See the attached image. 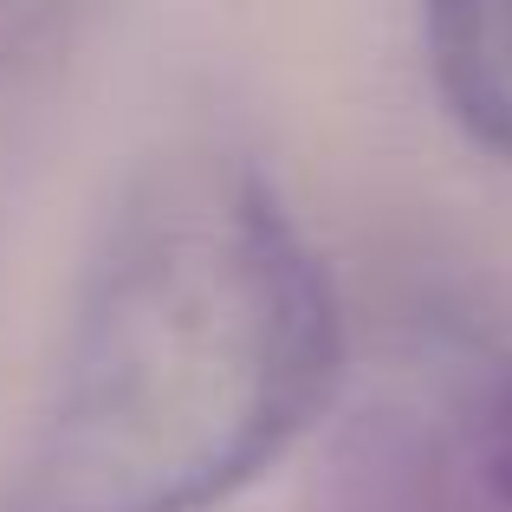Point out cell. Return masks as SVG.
Instances as JSON below:
<instances>
[{
	"mask_svg": "<svg viewBox=\"0 0 512 512\" xmlns=\"http://www.w3.org/2000/svg\"><path fill=\"white\" fill-rule=\"evenodd\" d=\"M331 376L338 305L273 182L175 156L98 240L13 512H208L312 428Z\"/></svg>",
	"mask_w": 512,
	"mask_h": 512,
	"instance_id": "obj_1",
	"label": "cell"
},
{
	"mask_svg": "<svg viewBox=\"0 0 512 512\" xmlns=\"http://www.w3.org/2000/svg\"><path fill=\"white\" fill-rule=\"evenodd\" d=\"M422 39L454 124L512 163V0H422Z\"/></svg>",
	"mask_w": 512,
	"mask_h": 512,
	"instance_id": "obj_2",
	"label": "cell"
},
{
	"mask_svg": "<svg viewBox=\"0 0 512 512\" xmlns=\"http://www.w3.org/2000/svg\"><path fill=\"white\" fill-rule=\"evenodd\" d=\"M480 474H487V487L512 506V376L493 389L487 415H480Z\"/></svg>",
	"mask_w": 512,
	"mask_h": 512,
	"instance_id": "obj_3",
	"label": "cell"
}]
</instances>
